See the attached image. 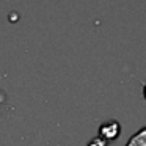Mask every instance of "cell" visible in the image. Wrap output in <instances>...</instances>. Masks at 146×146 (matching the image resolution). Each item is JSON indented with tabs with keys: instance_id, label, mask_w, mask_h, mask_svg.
<instances>
[{
	"instance_id": "7a4b0ae2",
	"label": "cell",
	"mask_w": 146,
	"mask_h": 146,
	"mask_svg": "<svg viewBox=\"0 0 146 146\" xmlns=\"http://www.w3.org/2000/svg\"><path fill=\"white\" fill-rule=\"evenodd\" d=\"M126 146H146V127H141L135 135L130 137Z\"/></svg>"
},
{
	"instance_id": "277c9868",
	"label": "cell",
	"mask_w": 146,
	"mask_h": 146,
	"mask_svg": "<svg viewBox=\"0 0 146 146\" xmlns=\"http://www.w3.org/2000/svg\"><path fill=\"white\" fill-rule=\"evenodd\" d=\"M5 105H7V96L3 91H0V111L5 108Z\"/></svg>"
},
{
	"instance_id": "3957f363",
	"label": "cell",
	"mask_w": 146,
	"mask_h": 146,
	"mask_svg": "<svg viewBox=\"0 0 146 146\" xmlns=\"http://www.w3.org/2000/svg\"><path fill=\"white\" fill-rule=\"evenodd\" d=\"M88 146H108V141H105L104 138H101V137H94V138L90 140Z\"/></svg>"
},
{
	"instance_id": "6da1fadb",
	"label": "cell",
	"mask_w": 146,
	"mask_h": 146,
	"mask_svg": "<svg viewBox=\"0 0 146 146\" xmlns=\"http://www.w3.org/2000/svg\"><path fill=\"white\" fill-rule=\"evenodd\" d=\"M119 133H121V124L118 121H107V123L101 124V127H99V137L104 138L105 141L116 140Z\"/></svg>"
}]
</instances>
